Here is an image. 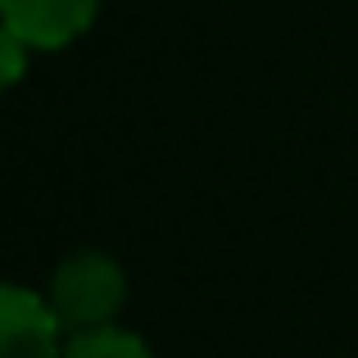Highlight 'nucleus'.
Wrapping results in <instances>:
<instances>
[{"mask_svg":"<svg viewBox=\"0 0 358 358\" xmlns=\"http://www.w3.org/2000/svg\"><path fill=\"white\" fill-rule=\"evenodd\" d=\"M45 299H50L64 336L114 327V317L122 313V304H127V272H122V263L105 250H73L69 259L50 272Z\"/></svg>","mask_w":358,"mask_h":358,"instance_id":"f257e3e1","label":"nucleus"},{"mask_svg":"<svg viewBox=\"0 0 358 358\" xmlns=\"http://www.w3.org/2000/svg\"><path fill=\"white\" fill-rule=\"evenodd\" d=\"M64 341L69 336L41 290L0 281V358H59Z\"/></svg>","mask_w":358,"mask_h":358,"instance_id":"f03ea898","label":"nucleus"},{"mask_svg":"<svg viewBox=\"0 0 358 358\" xmlns=\"http://www.w3.org/2000/svg\"><path fill=\"white\" fill-rule=\"evenodd\" d=\"M100 14V0H0V23L27 50H64Z\"/></svg>","mask_w":358,"mask_h":358,"instance_id":"7ed1b4c3","label":"nucleus"},{"mask_svg":"<svg viewBox=\"0 0 358 358\" xmlns=\"http://www.w3.org/2000/svg\"><path fill=\"white\" fill-rule=\"evenodd\" d=\"M59 358H155V350L127 327H96V331L69 336Z\"/></svg>","mask_w":358,"mask_h":358,"instance_id":"20e7f679","label":"nucleus"},{"mask_svg":"<svg viewBox=\"0 0 358 358\" xmlns=\"http://www.w3.org/2000/svg\"><path fill=\"white\" fill-rule=\"evenodd\" d=\"M23 73H27V45L18 41L5 23H0V91L18 87V82H23Z\"/></svg>","mask_w":358,"mask_h":358,"instance_id":"39448f33","label":"nucleus"}]
</instances>
